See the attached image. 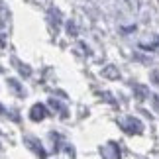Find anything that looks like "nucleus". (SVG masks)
I'll list each match as a JSON object with an SVG mask.
<instances>
[{"mask_svg":"<svg viewBox=\"0 0 159 159\" xmlns=\"http://www.w3.org/2000/svg\"><path fill=\"white\" fill-rule=\"evenodd\" d=\"M104 157L106 159H120V149L114 143H108L104 148Z\"/></svg>","mask_w":159,"mask_h":159,"instance_id":"nucleus-4","label":"nucleus"},{"mask_svg":"<svg viewBox=\"0 0 159 159\" xmlns=\"http://www.w3.org/2000/svg\"><path fill=\"white\" fill-rule=\"evenodd\" d=\"M0 114H2V116H12V114H10V112H8L6 108H2V104H0ZM12 118H14V120H18L16 116H12Z\"/></svg>","mask_w":159,"mask_h":159,"instance_id":"nucleus-5","label":"nucleus"},{"mask_svg":"<svg viewBox=\"0 0 159 159\" xmlns=\"http://www.w3.org/2000/svg\"><path fill=\"white\" fill-rule=\"evenodd\" d=\"M120 126L124 128L128 134H139V132L143 130L142 124H139V120H136V118H124V120L120 122Z\"/></svg>","mask_w":159,"mask_h":159,"instance_id":"nucleus-1","label":"nucleus"},{"mask_svg":"<svg viewBox=\"0 0 159 159\" xmlns=\"http://www.w3.org/2000/svg\"><path fill=\"white\" fill-rule=\"evenodd\" d=\"M30 116H32L34 122H39V120H43L45 116H47V110H45L43 104H35V106L32 108V112H30Z\"/></svg>","mask_w":159,"mask_h":159,"instance_id":"nucleus-2","label":"nucleus"},{"mask_svg":"<svg viewBox=\"0 0 159 159\" xmlns=\"http://www.w3.org/2000/svg\"><path fill=\"white\" fill-rule=\"evenodd\" d=\"M24 142H26V145H28L30 149H34V151H35V155H39V157H45V149L41 148V143H38L34 138H26Z\"/></svg>","mask_w":159,"mask_h":159,"instance_id":"nucleus-3","label":"nucleus"}]
</instances>
